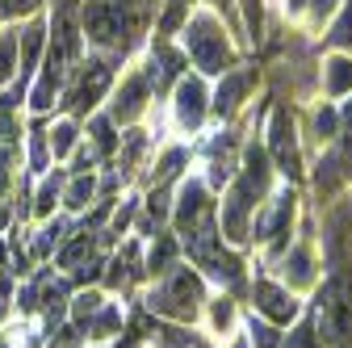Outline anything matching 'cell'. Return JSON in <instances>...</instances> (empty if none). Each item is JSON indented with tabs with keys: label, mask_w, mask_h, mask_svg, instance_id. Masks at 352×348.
Wrapping results in <instances>:
<instances>
[{
	"label": "cell",
	"mask_w": 352,
	"mask_h": 348,
	"mask_svg": "<svg viewBox=\"0 0 352 348\" xmlns=\"http://www.w3.org/2000/svg\"><path fill=\"white\" fill-rule=\"evenodd\" d=\"M160 0H80L76 25L84 38V51L105 55L113 63H130L155 30Z\"/></svg>",
	"instance_id": "1"
},
{
	"label": "cell",
	"mask_w": 352,
	"mask_h": 348,
	"mask_svg": "<svg viewBox=\"0 0 352 348\" xmlns=\"http://www.w3.org/2000/svg\"><path fill=\"white\" fill-rule=\"evenodd\" d=\"M47 21H51V38H47V51H42V63L25 89V109L30 118H51L59 109L63 97V84L76 72L80 55H84V38L76 25V13L67 5H47Z\"/></svg>",
	"instance_id": "2"
},
{
	"label": "cell",
	"mask_w": 352,
	"mask_h": 348,
	"mask_svg": "<svg viewBox=\"0 0 352 348\" xmlns=\"http://www.w3.org/2000/svg\"><path fill=\"white\" fill-rule=\"evenodd\" d=\"M273 189H277V172H273L269 155H264V147L260 143H243L239 168H235V177L223 189V202H218V235H223V243L248 248L252 219H256V210L264 206V197H269Z\"/></svg>",
	"instance_id": "3"
},
{
	"label": "cell",
	"mask_w": 352,
	"mask_h": 348,
	"mask_svg": "<svg viewBox=\"0 0 352 348\" xmlns=\"http://www.w3.org/2000/svg\"><path fill=\"white\" fill-rule=\"evenodd\" d=\"M176 47L185 51L189 67L206 80H218L223 72L239 67L243 63V51H239V42H235V30L218 17L210 5H193L181 34H176Z\"/></svg>",
	"instance_id": "4"
},
{
	"label": "cell",
	"mask_w": 352,
	"mask_h": 348,
	"mask_svg": "<svg viewBox=\"0 0 352 348\" xmlns=\"http://www.w3.org/2000/svg\"><path fill=\"white\" fill-rule=\"evenodd\" d=\"M206 298H210V281L193 265H185V260H181V265L168 269L164 277L147 281V290H143V311L155 315V319H164V323H185V327H193V323H201Z\"/></svg>",
	"instance_id": "5"
},
{
	"label": "cell",
	"mask_w": 352,
	"mask_h": 348,
	"mask_svg": "<svg viewBox=\"0 0 352 348\" xmlns=\"http://www.w3.org/2000/svg\"><path fill=\"white\" fill-rule=\"evenodd\" d=\"M319 348H352V265L331 260L327 281L315 290V311H311Z\"/></svg>",
	"instance_id": "6"
},
{
	"label": "cell",
	"mask_w": 352,
	"mask_h": 348,
	"mask_svg": "<svg viewBox=\"0 0 352 348\" xmlns=\"http://www.w3.org/2000/svg\"><path fill=\"white\" fill-rule=\"evenodd\" d=\"M118 72H122V63H113V59H105V55H93V51H84L80 63H76V72H72L67 84H63L59 113H67V118H76V122H84L88 113H97V109L105 105L109 89H113Z\"/></svg>",
	"instance_id": "7"
},
{
	"label": "cell",
	"mask_w": 352,
	"mask_h": 348,
	"mask_svg": "<svg viewBox=\"0 0 352 348\" xmlns=\"http://www.w3.org/2000/svg\"><path fill=\"white\" fill-rule=\"evenodd\" d=\"M294 227H298V185H277L264 206L256 210L252 219V231H248V248L264 252V260H277L289 239H294Z\"/></svg>",
	"instance_id": "8"
},
{
	"label": "cell",
	"mask_w": 352,
	"mask_h": 348,
	"mask_svg": "<svg viewBox=\"0 0 352 348\" xmlns=\"http://www.w3.org/2000/svg\"><path fill=\"white\" fill-rule=\"evenodd\" d=\"M264 155H269L273 172L285 185H302L306 181V151H302V126L294 118V109L285 101L273 105L269 122H264Z\"/></svg>",
	"instance_id": "9"
},
{
	"label": "cell",
	"mask_w": 352,
	"mask_h": 348,
	"mask_svg": "<svg viewBox=\"0 0 352 348\" xmlns=\"http://www.w3.org/2000/svg\"><path fill=\"white\" fill-rule=\"evenodd\" d=\"M155 101H160V97H155V84H151L143 59H130L126 72H118V80H113V89H109L101 113H105L113 126L126 130V126H139V122L151 113Z\"/></svg>",
	"instance_id": "10"
},
{
	"label": "cell",
	"mask_w": 352,
	"mask_h": 348,
	"mask_svg": "<svg viewBox=\"0 0 352 348\" xmlns=\"http://www.w3.org/2000/svg\"><path fill=\"white\" fill-rule=\"evenodd\" d=\"M273 265H277L273 277H277L289 294L306 298V294H315V290H319V281H323V260H319V248H315L311 223H302V235L289 239V248L273 260Z\"/></svg>",
	"instance_id": "11"
},
{
	"label": "cell",
	"mask_w": 352,
	"mask_h": 348,
	"mask_svg": "<svg viewBox=\"0 0 352 348\" xmlns=\"http://www.w3.org/2000/svg\"><path fill=\"white\" fill-rule=\"evenodd\" d=\"M164 101H168V122H172V130L189 143L193 135H201V126L210 122V80L197 76V72H185V76L168 89Z\"/></svg>",
	"instance_id": "12"
},
{
	"label": "cell",
	"mask_w": 352,
	"mask_h": 348,
	"mask_svg": "<svg viewBox=\"0 0 352 348\" xmlns=\"http://www.w3.org/2000/svg\"><path fill=\"white\" fill-rule=\"evenodd\" d=\"M256 67H248V63H239V67H231V72H223L214 80V89H210V118H218L223 126H231L243 109H248V101H252V93H256Z\"/></svg>",
	"instance_id": "13"
},
{
	"label": "cell",
	"mask_w": 352,
	"mask_h": 348,
	"mask_svg": "<svg viewBox=\"0 0 352 348\" xmlns=\"http://www.w3.org/2000/svg\"><path fill=\"white\" fill-rule=\"evenodd\" d=\"M248 302H252V315L273 323V327H289L294 319H302V298L289 294L277 277H256L248 281Z\"/></svg>",
	"instance_id": "14"
},
{
	"label": "cell",
	"mask_w": 352,
	"mask_h": 348,
	"mask_svg": "<svg viewBox=\"0 0 352 348\" xmlns=\"http://www.w3.org/2000/svg\"><path fill=\"white\" fill-rule=\"evenodd\" d=\"M47 38H51V21H47V9L17 21V84L13 89L25 93L30 89V80L42 63V51H47Z\"/></svg>",
	"instance_id": "15"
},
{
	"label": "cell",
	"mask_w": 352,
	"mask_h": 348,
	"mask_svg": "<svg viewBox=\"0 0 352 348\" xmlns=\"http://www.w3.org/2000/svg\"><path fill=\"white\" fill-rule=\"evenodd\" d=\"M239 155H243V143L235 139V130H218V135H210V143H206V155H201V172H197V177L214 193L227 189V181L235 177V168H239Z\"/></svg>",
	"instance_id": "16"
},
{
	"label": "cell",
	"mask_w": 352,
	"mask_h": 348,
	"mask_svg": "<svg viewBox=\"0 0 352 348\" xmlns=\"http://www.w3.org/2000/svg\"><path fill=\"white\" fill-rule=\"evenodd\" d=\"M189 143L185 139H168L155 147V155L147 160V177H143V189H176V181L189 172Z\"/></svg>",
	"instance_id": "17"
},
{
	"label": "cell",
	"mask_w": 352,
	"mask_h": 348,
	"mask_svg": "<svg viewBox=\"0 0 352 348\" xmlns=\"http://www.w3.org/2000/svg\"><path fill=\"white\" fill-rule=\"evenodd\" d=\"M147 273H143V243L130 239L122 243L109 260H105V273H101V290L105 294H130L135 285H143Z\"/></svg>",
	"instance_id": "18"
},
{
	"label": "cell",
	"mask_w": 352,
	"mask_h": 348,
	"mask_svg": "<svg viewBox=\"0 0 352 348\" xmlns=\"http://www.w3.org/2000/svg\"><path fill=\"white\" fill-rule=\"evenodd\" d=\"M201 327H206V336L214 340V344H227V340H235L239 336V302L231 298V294H210L206 298V307H201Z\"/></svg>",
	"instance_id": "19"
},
{
	"label": "cell",
	"mask_w": 352,
	"mask_h": 348,
	"mask_svg": "<svg viewBox=\"0 0 352 348\" xmlns=\"http://www.w3.org/2000/svg\"><path fill=\"white\" fill-rule=\"evenodd\" d=\"M30 285H34V311H42L47 319H63V315H67L72 285H67V277H63V273L47 269V273H38Z\"/></svg>",
	"instance_id": "20"
},
{
	"label": "cell",
	"mask_w": 352,
	"mask_h": 348,
	"mask_svg": "<svg viewBox=\"0 0 352 348\" xmlns=\"http://www.w3.org/2000/svg\"><path fill=\"white\" fill-rule=\"evenodd\" d=\"M63 181H67V172H63L59 164L47 172V177H38V181H34V197H30V206H25V219H34V223L55 219L59 197H63Z\"/></svg>",
	"instance_id": "21"
},
{
	"label": "cell",
	"mask_w": 352,
	"mask_h": 348,
	"mask_svg": "<svg viewBox=\"0 0 352 348\" xmlns=\"http://www.w3.org/2000/svg\"><path fill=\"white\" fill-rule=\"evenodd\" d=\"M319 89H323V101L352 97V55H336V51L323 55V63H319Z\"/></svg>",
	"instance_id": "22"
},
{
	"label": "cell",
	"mask_w": 352,
	"mask_h": 348,
	"mask_svg": "<svg viewBox=\"0 0 352 348\" xmlns=\"http://www.w3.org/2000/svg\"><path fill=\"white\" fill-rule=\"evenodd\" d=\"M97 193H101V172H67L59 210L63 214H84L88 206H97Z\"/></svg>",
	"instance_id": "23"
},
{
	"label": "cell",
	"mask_w": 352,
	"mask_h": 348,
	"mask_svg": "<svg viewBox=\"0 0 352 348\" xmlns=\"http://www.w3.org/2000/svg\"><path fill=\"white\" fill-rule=\"evenodd\" d=\"M176 265H181V239H176L172 231H155L151 243H147V252H143V273H147V281L164 277Z\"/></svg>",
	"instance_id": "24"
},
{
	"label": "cell",
	"mask_w": 352,
	"mask_h": 348,
	"mask_svg": "<svg viewBox=\"0 0 352 348\" xmlns=\"http://www.w3.org/2000/svg\"><path fill=\"white\" fill-rule=\"evenodd\" d=\"M80 143H84V122H76V118H67V113H59V118L47 122V147H51V160H55L59 168L67 164V155H72Z\"/></svg>",
	"instance_id": "25"
},
{
	"label": "cell",
	"mask_w": 352,
	"mask_h": 348,
	"mask_svg": "<svg viewBox=\"0 0 352 348\" xmlns=\"http://www.w3.org/2000/svg\"><path fill=\"white\" fill-rule=\"evenodd\" d=\"M118 139H122V126H113L101 109H97V113H88V122H84V143L93 147L97 164L118 155Z\"/></svg>",
	"instance_id": "26"
},
{
	"label": "cell",
	"mask_w": 352,
	"mask_h": 348,
	"mask_svg": "<svg viewBox=\"0 0 352 348\" xmlns=\"http://www.w3.org/2000/svg\"><path fill=\"white\" fill-rule=\"evenodd\" d=\"M323 47L336 55H352V0H340V9L323 25Z\"/></svg>",
	"instance_id": "27"
},
{
	"label": "cell",
	"mask_w": 352,
	"mask_h": 348,
	"mask_svg": "<svg viewBox=\"0 0 352 348\" xmlns=\"http://www.w3.org/2000/svg\"><path fill=\"white\" fill-rule=\"evenodd\" d=\"M336 113H340V130H336L331 155H336L340 172H344V177L352 181V97H344V101L336 105Z\"/></svg>",
	"instance_id": "28"
},
{
	"label": "cell",
	"mask_w": 352,
	"mask_h": 348,
	"mask_svg": "<svg viewBox=\"0 0 352 348\" xmlns=\"http://www.w3.org/2000/svg\"><path fill=\"white\" fill-rule=\"evenodd\" d=\"M239 13V30L248 38V47H260L264 42V17H269V0H235Z\"/></svg>",
	"instance_id": "29"
},
{
	"label": "cell",
	"mask_w": 352,
	"mask_h": 348,
	"mask_svg": "<svg viewBox=\"0 0 352 348\" xmlns=\"http://www.w3.org/2000/svg\"><path fill=\"white\" fill-rule=\"evenodd\" d=\"M336 130H340V113H336V105H331V101H323V97H319V105L311 109V135H315L319 151L336 143Z\"/></svg>",
	"instance_id": "30"
},
{
	"label": "cell",
	"mask_w": 352,
	"mask_h": 348,
	"mask_svg": "<svg viewBox=\"0 0 352 348\" xmlns=\"http://www.w3.org/2000/svg\"><path fill=\"white\" fill-rule=\"evenodd\" d=\"M17 84V25H0V89Z\"/></svg>",
	"instance_id": "31"
},
{
	"label": "cell",
	"mask_w": 352,
	"mask_h": 348,
	"mask_svg": "<svg viewBox=\"0 0 352 348\" xmlns=\"http://www.w3.org/2000/svg\"><path fill=\"white\" fill-rule=\"evenodd\" d=\"M51 0H0V25H17L34 13H42Z\"/></svg>",
	"instance_id": "32"
},
{
	"label": "cell",
	"mask_w": 352,
	"mask_h": 348,
	"mask_svg": "<svg viewBox=\"0 0 352 348\" xmlns=\"http://www.w3.org/2000/svg\"><path fill=\"white\" fill-rule=\"evenodd\" d=\"M281 348H319V336H315L311 315H306V319H294L289 331H281Z\"/></svg>",
	"instance_id": "33"
},
{
	"label": "cell",
	"mask_w": 352,
	"mask_h": 348,
	"mask_svg": "<svg viewBox=\"0 0 352 348\" xmlns=\"http://www.w3.org/2000/svg\"><path fill=\"white\" fill-rule=\"evenodd\" d=\"M281 331L285 327H273V323H264V319L252 315V323H248V348H281Z\"/></svg>",
	"instance_id": "34"
},
{
	"label": "cell",
	"mask_w": 352,
	"mask_h": 348,
	"mask_svg": "<svg viewBox=\"0 0 352 348\" xmlns=\"http://www.w3.org/2000/svg\"><path fill=\"white\" fill-rule=\"evenodd\" d=\"M340 9V0H306V13H302V21L311 25V30H323L327 21H331V13Z\"/></svg>",
	"instance_id": "35"
},
{
	"label": "cell",
	"mask_w": 352,
	"mask_h": 348,
	"mask_svg": "<svg viewBox=\"0 0 352 348\" xmlns=\"http://www.w3.org/2000/svg\"><path fill=\"white\" fill-rule=\"evenodd\" d=\"M201 5H210V9H214L218 17H223L235 34H243V30H239V13H235V0H201Z\"/></svg>",
	"instance_id": "36"
},
{
	"label": "cell",
	"mask_w": 352,
	"mask_h": 348,
	"mask_svg": "<svg viewBox=\"0 0 352 348\" xmlns=\"http://www.w3.org/2000/svg\"><path fill=\"white\" fill-rule=\"evenodd\" d=\"M143 340H147V336H143L139 327H130V331H118L105 348H143Z\"/></svg>",
	"instance_id": "37"
},
{
	"label": "cell",
	"mask_w": 352,
	"mask_h": 348,
	"mask_svg": "<svg viewBox=\"0 0 352 348\" xmlns=\"http://www.w3.org/2000/svg\"><path fill=\"white\" fill-rule=\"evenodd\" d=\"M9 223H13V214H9V210H5V206H0V231H5V227H9Z\"/></svg>",
	"instance_id": "38"
},
{
	"label": "cell",
	"mask_w": 352,
	"mask_h": 348,
	"mask_svg": "<svg viewBox=\"0 0 352 348\" xmlns=\"http://www.w3.org/2000/svg\"><path fill=\"white\" fill-rule=\"evenodd\" d=\"M181 5H185V9H193V5H201V0H181Z\"/></svg>",
	"instance_id": "39"
}]
</instances>
